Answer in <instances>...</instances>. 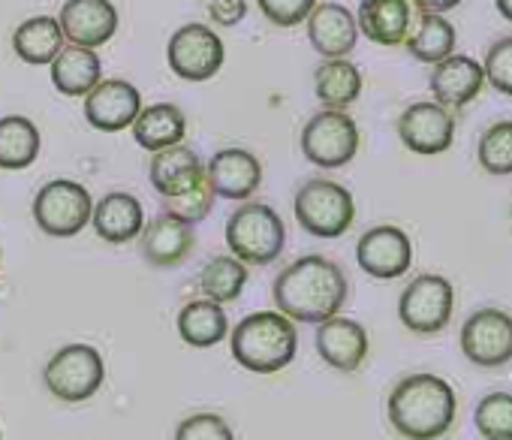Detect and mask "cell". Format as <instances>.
<instances>
[{"mask_svg": "<svg viewBox=\"0 0 512 440\" xmlns=\"http://www.w3.org/2000/svg\"><path fill=\"white\" fill-rule=\"evenodd\" d=\"M350 281L344 269L323 257V254H305L293 260L272 287L275 308L290 317L293 323H323L347 305Z\"/></svg>", "mask_w": 512, "mask_h": 440, "instance_id": "obj_1", "label": "cell"}, {"mask_svg": "<svg viewBox=\"0 0 512 440\" xmlns=\"http://www.w3.org/2000/svg\"><path fill=\"white\" fill-rule=\"evenodd\" d=\"M386 416L404 440H440L455 425L458 395L446 377L416 371L392 386Z\"/></svg>", "mask_w": 512, "mask_h": 440, "instance_id": "obj_2", "label": "cell"}, {"mask_svg": "<svg viewBox=\"0 0 512 440\" xmlns=\"http://www.w3.org/2000/svg\"><path fill=\"white\" fill-rule=\"evenodd\" d=\"M229 350L250 374H278L299 353V329L281 311H253L229 332Z\"/></svg>", "mask_w": 512, "mask_h": 440, "instance_id": "obj_3", "label": "cell"}, {"mask_svg": "<svg viewBox=\"0 0 512 440\" xmlns=\"http://www.w3.org/2000/svg\"><path fill=\"white\" fill-rule=\"evenodd\" d=\"M226 248L244 266H269L287 248L284 217L266 202H241L226 220Z\"/></svg>", "mask_w": 512, "mask_h": 440, "instance_id": "obj_4", "label": "cell"}, {"mask_svg": "<svg viewBox=\"0 0 512 440\" xmlns=\"http://www.w3.org/2000/svg\"><path fill=\"white\" fill-rule=\"evenodd\" d=\"M299 227L314 239H341L356 220L353 193L332 178H308L293 199Z\"/></svg>", "mask_w": 512, "mask_h": 440, "instance_id": "obj_5", "label": "cell"}, {"mask_svg": "<svg viewBox=\"0 0 512 440\" xmlns=\"http://www.w3.org/2000/svg\"><path fill=\"white\" fill-rule=\"evenodd\" d=\"M46 389L64 404L91 401L106 383V359L91 344H64L43 368Z\"/></svg>", "mask_w": 512, "mask_h": 440, "instance_id": "obj_6", "label": "cell"}, {"mask_svg": "<svg viewBox=\"0 0 512 440\" xmlns=\"http://www.w3.org/2000/svg\"><path fill=\"white\" fill-rule=\"evenodd\" d=\"M94 196L85 184L73 178H55L43 184L34 196V220L52 239H73L91 227Z\"/></svg>", "mask_w": 512, "mask_h": 440, "instance_id": "obj_7", "label": "cell"}, {"mask_svg": "<svg viewBox=\"0 0 512 440\" xmlns=\"http://www.w3.org/2000/svg\"><path fill=\"white\" fill-rule=\"evenodd\" d=\"M359 124L347 109H323L302 130V154L320 169H344L359 154Z\"/></svg>", "mask_w": 512, "mask_h": 440, "instance_id": "obj_8", "label": "cell"}, {"mask_svg": "<svg viewBox=\"0 0 512 440\" xmlns=\"http://www.w3.org/2000/svg\"><path fill=\"white\" fill-rule=\"evenodd\" d=\"M455 314V287L443 275H416L398 299V320L413 335H437Z\"/></svg>", "mask_w": 512, "mask_h": 440, "instance_id": "obj_9", "label": "cell"}, {"mask_svg": "<svg viewBox=\"0 0 512 440\" xmlns=\"http://www.w3.org/2000/svg\"><path fill=\"white\" fill-rule=\"evenodd\" d=\"M461 353L476 368L494 371L512 362V314L479 308L461 326Z\"/></svg>", "mask_w": 512, "mask_h": 440, "instance_id": "obj_10", "label": "cell"}, {"mask_svg": "<svg viewBox=\"0 0 512 440\" xmlns=\"http://www.w3.org/2000/svg\"><path fill=\"white\" fill-rule=\"evenodd\" d=\"M169 67L178 79L184 82H208L220 73L226 61L223 40L208 28V25H184L172 34L166 46Z\"/></svg>", "mask_w": 512, "mask_h": 440, "instance_id": "obj_11", "label": "cell"}, {"mask_svg": "<svg viewBox=\"0 0 512 440\" xmlns=\"http://www.w3.org/2000/svg\"><path fill=\"white\" fill-rule=\"evenodd\" d=\"M356 263L374 281H395L413 266V242L401 227L380 224L356 242Z\"/></svg>", "mask_w": 512, "mask_h": 440, "instance_id": "obj_12", "label": "cell"}, {"mask_svg": "<svg viewBox=\"0 0 512 440\" xmlns=\"http://www.w3.org/2000/svg\"><path fill=\"white\" fill-rule=\"evenodd\" d=\"M398 136L407 151L422 157H437L455 142V115L434 100L413 103L398 118Z\"/></svg>", "mask_w": 512, "mask_h": 440, "instance_id": "obj_13", "label": "cell"}, {"mask_svg": "<svg viewBox=\"0 0 512 440\" xmlns=\"http://www.w3.org/2000/svg\"><path fill=\"white\" fill-rule=\"evenodd\" d=\"M314 344H317V353L320 359L341 371V374H356L365 359H368V350H371V338H368V329L353 320V317H329L323 323H317V335H314Z\"/></svg>", "mask_w": 512, "mask_h": 440, "instance_id": "obj_14", "label": "cell"}, {"mask_svg": "<svg viewBox=\"0 0 512 440\" xmlns=\"http://www.w3.org/2000/svg\"><path fill=\"white\" fill-rule=\"evenodd\" d=\"M58 25L70 46L100 49L118 31V10L112 0H67L61 7Z\"/></svg>", "mask_w": 512, "mask_h": 440, "instance_id": "obj_15", "label": "cell"}, {"mask_svg": "<svg viewBox=\"0 0 512 440\" xmlns=\"http://www.w3.org/2000/svg\"><path fill=\"white\" fill-rule=\"evenodd\" d=\"M142 260L154 269H178L196 251V227L172 214H160L145 224L139 236Z\"/></svg>", "mask_w": 512, "mask_h": 440, "instance_id": "obj_16", "label": "cell"}, {"mask_svg": "<svg viewBox=\"0 0 512 440\" xmlns=\"http://www.w3.org/2000/svg\"><path fill=\"white\" fill-rule=\"evenodd\" d=\"M142 112V94L124 79H100V85L85 97V118L100 133L127 130Z\"/></svg>", "mask_w": 512, "mask_h": 440, "instance_id": "obj_17", "label": "cell"}, {"mask_svg": "<svg viewBox=\"0 0 512 440\" xmlns=\"http://www.w3.org/2000/svg\"><path fill=\"white\" fill-rule=\"evenodd\" d=\"M205 175L220 199L247 202L263 184V163L247 148H223L205 163Z\"/></svg>", "mask_w": 512, "mask_h": 440, "instance_id": "obj_18", "label": "cell"}, {"mask_svg": "<svg viewBox=\"0 0 512 440\" xmlns=\"http://www.w3.org/2000/svg\"><path fill=\"white\" fill-rule=\"evenodd\" d=\"M485 85L482 64L473 61L470 55H449L440 64L431 67L428 88L434 94V103H440L449 112H458L470 106Z\"/></svg>", "mask_w": 512, "mask_h": 440, "instance_id": "obj_19", "label": "cell"}, {"mask_svg": "<svg viewBox=\"0 0 512 440\" xmlns=\"http://www.w3.org/2000/svg\"><path fill=\"white\" fill-rule=\"evenodd\" d=\"M416 19L419 10L413 0H362L356 13L359 34H365V40L386 49L404 46Z\"/></svg>", "mask_w": 512, "mask_h": 440, "instance_id": "obj_20", "label": "cell"}, {"mask_svg": "<svg viewBox=\"0 0 512 440\" xmlns=\"http://www.w3.org/2000/svg\"><path fill=\"white\" fill-rule=\"evenodd\" d=\"M91 227L109 245L136 242L142 236V230H145V208L133 193L112 190L100 202H94Z\"/></svg>", "mask_w": 512, "mask_h": 440, "instance_id": "obj_21", "label": "cell"}, {"mask_svg": "<svg viewBox=\"0 0 512 440\" xmlns=\"http://www.w3.org/2000/svg\"><path fill=\"white\" fill-rule=\"evenodd\" d=\"M308 40L317 55L329 58H347L353 55L359 43V25L356 16L341 4H317L308 16Z\"/></svg>", "mask_w": 512, "mask_h": 440, "instance_id": "obj_22", "label": "cell"}, {"mask_svg": "<svg viewBox=\"0 0 512 440\" xmlns=\"http://www.w3.org/2000/svg\"><path fill=\"white\" fill-rule=\"evenodd\" d=\"M148 178H151V187L163 199L181 196L205 178V163L199 160V154L193 148L172 145V148H163L151 157Z\"/></svg>", "mask_w": 512, "mask_h": 440, "instance_id": "obj_23", "label": "cell"}, {"mask_svg": "<svg viewBox=\"0 0 512 440\" xmlns=\"http://www.w3.org/2000/svg\"><path fill=\"white\" fill-rule=\"evenodd\" d=\"M130 130H133V139L139 148L157 154L163 148L184 142L187 118L175 103H154V106H142V112L136 115Z\"/></svg>", "mask_w": 512, "mask_h": 440, "instance_id": "obj_24", "label": "cell"}, {"mask_svg": "<svg viewBox=\"0 0 512 440\" xmlns=\"http://www.w3.org/2000/svg\"><path fill=\"white\" fill-rule=\"evenodd\" d=\"M103 79V64L94 49L64 46L52 61V85L64 97H88Z\"/></svg>", "mask_w": 512, "mask_h": 440, "instance_id": "obj_25", "label": "cell"}, {"mask_svg": "<svg viewBox=\"0 0 512 440\" xmlns=\"http://www.w3.org/2000/svg\"><path fill=\"white\" fill-rule=\"evenodd\" d=\"M178 335L187 347L196 350H208L217 347L226 335H229V317L223 311V305L208 302V299H193L178 311Z\"/></svg>", "mask_w": 512, "mask_h": 440, "instance_id": "obj_26", "label": "cell"}, {"mask_svg": "<svg viewBox=\"0 0 512 440\" xmlns=\"http://www.w3.org/2000/svg\"><path fill=\"white\" fill-rule=\"evenodd\" d=\"M64 46H67L64 31H61L58 19H52V16H34V19L22 22V25L16 28V34H13V49H16V55H19L25 64H31V67H46V64H52V61L61 55Z\"/></svg>", "mask_w": 512, "mask_h": 440, "instance_id": "obj_27", "label": "cell"}, {"mask_svg": "<svg viewBox=\"0 0 512 440\" xmlns=\"http://www.w3.org/2000/svg\"><path fill=\"white\" fill-rule=\"evenodd\" d=\"M407 52L419 61V64H440L443 58L455 55V46H458V34H455V25L440 16V13H419L410 37H407Z\"/></svg>", "mask_w": 512, "mask_h": 440, "instance_id": "obj_28", "label": "cell"}, {"mask_svg": "<svg viewBox=\"0 0 512 440\" xmlns=\"http://www.w3.org/2000/svg\"><path fill=\"white\" fill-rule=\"evenodd\" d=\"M43 148V136L37 124L25 115L0 118V169L19 172L37 163Z\"/></svg>", "mask_w": 512, "mask_h": 440, "instance_id": "obj_29", "label": "cell"}, {"mask_svg": "<svg viewBox=\"0 0 512 440\" xmlns=\"http://www.w3.org/2000/svg\"><path fill=\"white\" fill-rule=\"evenodd\" d=\"M314 88L326 109H347L362 94V70L347 58H329L317 67Z\"/></svg>", "mask_w": 512, "mask_h": 440, "instance_id": "obj_30", "label": "cell"}, {"mask_svg": "<svg viewBox=\"0 0 512 440\" xmlns=\"http://www.w3.org/2000/svg\"><path fill=\"white\" fill-rule=\"evenodd\" d=\"M247 278L250 272L241 260H235L232 254H217L199 269V293L208 302L229 305L244 293Z\"/></svg>", "mask_w": 512, "mask_h": 440, "instance_id": "obj_31", "label": "cell"}, {"mask_svg": "<svg viewBox=\"0 0 512 440\" xmlns=\"http://www.w3.org/2000/svg\"><path fill=\"white\" fill-rule=\"evenodd\" d=\"M476 160L488 175H512V118L494 121L476 145Z\"/></svg>", "mask_w": 512, "mask_h": 440, "instance_id": "obj_32", "label": "cell"}, {"mask_svg": "<svg viewBox=\"0 0 512 440\" xmlns=\"http://www.w3.org/2000/svg\"><path fill=\"white\" fill-rule=\"evenodd\" d=\"M473 425L482 440H512V392H488L473 410Z\"/></svg>", "mask_w": 512, "mask_h": 440, "instance_id": "obj_33", "label": "cell"}, {"mask_svg": "<svg viewBox=\"0 0 512 440\" xmlns=\"http://www.w3.org/2000/svg\"><path fill=\"white\" fill-rule=\"evenodd\" d=\"M214 199H217V193H214V187H211V181H208V175H205V178H202L196 187H190L187 193L163 199V214H172V217L184 220V224H193V227H196V224H202V220L211 214Z\"/></svg>", "mask_w": 512, "mask_h": 440, "instance_id": "obj_34", "label": "cell"}, {"mask_svg": "<svg viewBox=\"0 0 512 440\" xmlns=\"http://www.w3.org/2000/svg\"><path fill=\"white\" fill-rule=\"evenodd\" d=\"M175 440H235V431L220 413L202 410V413H190L178 422Z\"/></svg>", "mask_w": 512, "mask_h": 440, "instance_id": "obj_35", "label": "cell"}, {"mask_svg": "<svg viewBox=\"0 0 512 440\" xmlns=\"http://www.w3.org/2000/svg\"><path fill=\"white\" fill-rule=\"evenodd\" d=\"M482 73L494 91H500L503 97H512V37H500L497 43L488 46Z\"/></svg>", "mask_w": 512, "mask_h": 440, "instance_id": "obj_36", "label": "cell"}, {"mask_svg": "<svg viewBox=\"0 0 512 440\" xmlns=\"http://www.w3.org/2000/svg\"><path fill=\"white\" fill-rule=\"evenodd\" d=\"M263 10V16L278 25V28H296L308 22L311 10L317 7V0H256Z\"/></svg>", "mask_w": 512, "mask_h": 440, "instance_id": "obj_37", "label": "cell"}, {"mask_svg": "<svg viewBox=\"0 0 512 440\" xmlns=\"http://www.w3.org/2000/svg\"><path fill=\"white\" fill-rule=\"evenodd\" d=\"M416 4V10L419 13H440V16H446L449 10H455L461 0H413Z\"/></svg>", "mask_w": 512, "mask_h": 440, "instance_id": "obj_38", "label": "cell"}, {"mask_svg": "<svg viewBox=\"0 0 512 440\" xmlns=\"http://www.w3.org/2000/svg\"><path fill=\"white\" fill-rule=\"evenodd\" d=\"M497 4V13L506 19V22H512V0H494Z\"/></svg>", "mask_w": 512, "mask_h": 440, "instance_id": "obj_39", "label": "cell"}, {"mask_svg": "<svg viewBox=\"0 0 512 440\" xmlns=\"http://www.w3.org/2000/svg\"><path fill=\"white\" fill-rule=\"evenodd\" d=\"M0 440H4V428H0Z\"/></svg>", "mask_w": 512, "mask_h": 440, "instance_id": "obj_40", "label": "cell"}, {"mask_svg": "<svg viewBox=\"0 0 512 440\" xmlns=\"http://www.w3.org/2000/svg\"><path fill=\"white\" fill-rule=\"evenodd\" d=\"M0 260H4V248H0Z\"/></svg>", "mask_w": 512, "mask_h": 440, "instance_id": "obj_41", "label": "cell"}, {"mask_svg": "<svg viewBox=\"0 0 512 440\" xmlns=\"http://www.w3.org/2000/svg\"><path fill=\"white\" fill-rule=\"evenodd\" d=\"M509 217H512V205H509Z\"/></svg>", "mask_w": 512, "mask_h": 440, "instance_id": "obj_42", "label": "cell"}]
</instances>
